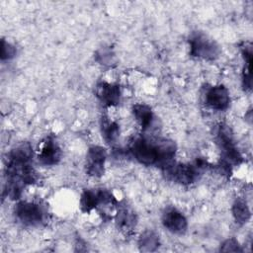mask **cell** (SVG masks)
<instances>
[{
  "label": "cell",
  "instance_id": "obj_1",
  "mask_svg": "<svg viewBox=\"0 0 253 253\" xmlns=\"http://www.w3.org/2000/svg\"><path fill=\"white\" fill-rule=\"evenodd\" d=\"M33 157V147L29 142H22L9 151L5 159L3 197L6 195L12 200H18L23 190L36 182Z\"/></svg>",
  "mask_w": 253,
  "mask_h": 253
},
{
  "label": "cell",
  "instance_id": "obj_2",
  "mask_svg": "<svg viewBox=\"0 0 253 253\" xmlns=\"http://www.w3.org/2000/svg\"><path fill=\"white\" fill-rule=\"evenodd\" d=\"M128 150L138 163L162 169L174 161L177 146L173 140L166 137L138 135L130 140Z\"/></svg>",
  "mask_w": 253,
  "mask_h": 253
},
{
  "label": "cell",
  "instance_id": "obj_3",
  "mask_svg": "<svg viewBox=\"0 0 253 253\" xmlns=\"http://www.w3.org/2000/svg\"><path fill=\"white\" fill-rule=\"evenodd\" d=\"M214 139L221 153V165L224 170L239 165L243 157L237 147L231 128L224 123H219L214 127Z\"/></svg>",
  "mask_w": 253,
  "mask_h": 253
},
{
  "label": "cell",
  "instance_id": "obj_4",
  "mask_svg": "<svg viewBox=\"0 0 253 253\" xmlns=\"http://www.w3.org/2000/svg\"><path fill=\"white\" fill-rule=\"evenodd\" d=\"M14 214L17 221L28 227L42 226L49 219L46 206L34 201H21L17 203L14 208Z\"/></svg>",
  "mask_w": 253,
  "mask_h": 253
},
{
  "label": "cell",
  "instance_id": "obj_5",
  "mask_svg": "<svg viewBox=\"0 0 253 253\" xmlns=\"http://www.w3.org/2000/svg\"><path fill=\"white\" fill-rule=\"evenodd\" d=\"M207 167V161L204 160H197L194 163H180L173 161L162 168V170L166 179L181 185H190L200 178Z\"/></svg>",
  "mask_w": 253,
  "mask_h": 253
},
{
  "label": "cell",
  "instance_id": "obj_6",
  "mask_svg": "<svg viewBox=\"0 0 253 253\" xmlns=\"http://www.w3.org/2000/svg\"><path fill=\"white\" fill-rule=\"evenodd\" d=\"M190 54L205 60H214L218 57L220 49L218 44L202 32L194 33L189 39Z\"/></svg>",
  "mask_w": 253,
  "mask_h": 253
},
{
  "label": "cell",
  "instance_id": "obj_7",
  "mask_svg": "<svg viewBox=\"0 0 253 253\" xmlns=\"http://www.w3.org/2000/svg\"><path fill=\"white\" fill-rule=\"evenodd\" d=\"M118 204L112 193L105 189L85 190L80 197V208L84 212H90L95 209L108 206L117 207Z\"/></svg>",
  "mask_w": 253,
  "mask_h": 253
},
{
  "label": "cell",
  "instance_id": "obj_8",
  "mask_svg": "<svg viewBox=\"0 0 253 253\" xmlns=\"http://www.w3.org/2000/svg\"><path fill=\"white\" fill-rule=\"evenodd\" d=\"M107 159V151L103 146L93 145L89 147L86 154V173L95 178L104 175L105 162Z\"/></svg>",
  "mask_w": 253,
  "mask_h": 253
},
{
  "label": "cell",
  "instance_id": "obj_9",
  "mask_svg": "<svg viewBox=\"0 0 253 253\" xmlns=\"http://www.w3.org/2000/svg\"><path fill=\"white\" fill-rule=\"evenodd\" d=\"M61 157L62 151L56 139L51 135L46 136L38 153L39 162L44 166H54L59 163Z\"/></svg>",
  "mask_w": 253,
  "mask_h": 253
},
{
  "label": "cell",
  "instance_id": "obj_10",
  "mask_svg": "<svg viewBox=\"0 0 253 253\" xmlns=\"http://www.w3.org/2000/svg\"><path fill=\"white\" fill-rule=\"evenodd\" d=\"M205 103L211 110L225 111L230 104V96L227 88L223 85H213L207 88Z\"/></svg>",
  "mask_w": 253,
  "mask_h": 253
},
{
  "label": "cell",
  "instance_id": "obj_11",
  "mask_svg": "<svg viewBox=\"0 0 253 253\" xmlns=\"http://www.w3.org/2000/svg\"><path fill=\"white\" fill-rule=\"evenodd\" d=\"M162 224L170 232L182 234L188 228L186 216L176 208L168 207L162 213Z\"/></svg>",
  "mask_w": 253,
  "mask_h": 253
},
{
  "label": "cell",
  "instance_id": "obj_12",
  "mask_svg": "<svg viewBox=\"0 0 253 253\" xmlns=\"http://www.w3.org/2000/svg\"><path fill=\"white\" fill-rule=\"evenodd\" d=\"M95 94L98 100L105 107H115L119 105L122 97L120 86L106 81L97 83L95 87Z\"/></svg>",
  "mask_w": 253,
  "mask_h": 253
},
{
  "label": "cell",
  "instance_id": "obj_13",
  "mask_svg": "<svg viewBox=\"0 0 253 253\" xmlns=\"http://www.w3.org/2000/svg\"><path fill=\"white\" fill-rule=\"evenodd\" d=\"M132 115L142 131H147L154 128L156 125V116L148 105L143 103L133 105Z\"/></svg>",
  "mask_w": 253,
  "mask_h": 253
},
{
  "label": "cell",
  "instance_id": "obj_14",
  "mask_svg": "<svg viewBox=\"0 0 253 253\" xmlns=\"http://www.w3.org/2000/svg\"><path fill=\"white\" fill-rule=\"evenodd\" d=\"M115 217L118 227L123 231L129 232L136 225V215L134 211L126 205L118 204Z\"/></svg>",
  "mask_w": 253,
  "mask_h": 253
},
{
  "label": "cell",
  "instance_id": "obj_15",
  "mask_svg": "<svg viewBox=\"0 0 253 253\" xmlns=\"http://www.w3.org/2000/svg\"><path fill=\"white\" fill-rule=\"evenodd\" d=\"M101 132L107 143L114 144L120 136V126L109 117L103 116L101 119Z\"/></svg>",
  "mask_w": 253,
  "mask_h": 253
},
{
  "label": "cell",
  "instance_id": "obj_16",
  "mask_svg": "<svg viewBox=\"0 0 253 253\" xmlns=\"http://www.w3.org/2000/svg\"><path fill=\"white\" fill-rule=\"evenodd\" d=\"M232 215L238 224H245L251 217V211L247 202L243 198H237L232 204Z\"/></svg>",
  "mask_w": 253,
  "mask_h": 253
},
{
  "label": "cell",
  "instance_id": "obj_17",
  "mask_svg": "<svg viewBox=\"0 0 253 253\" xmlns=\"http://www.w3.org/2000/svg\"><path fill=\"white\" fill-rule=\"evenodd\" d=\"M242 55L244 58L245 66L242 72V86L244 90H251V62H252V47L251 44L245 43L242 46Z\"/></svg>",
  "mask_w": 253,
  "mask_h": 253
},
{
  "label": "cell",
  "instance_id": "obj_18",
  "mask_svg": "<svg viewBox=\"0 0 253 253\" xmlns=\"http://www.w3.org/2000/svg\"><path fill=\"white\" fill-rule=\"evenodd\" d=\"M159 246V237L152 230H145L138 238L139 250L143 252L155 251Z\"/></svg>",
  "mask_w": 253,
  "mask_h": 253
},
{
  "label": "cell",
  "instance_id": "obj_19",
  "mask_svg": "<svg viewBox=\"0 0 253 253\" xmlns=\"http://www.w3.org/2000/svg\"><path fill=\"white\" fill-rule=\"evenodd\" d=\"M96 58L102 65H112L115 60V55L110 48H101L96 53Z\"/></svg>",
  "mask_w": 253,
  "mask_h": 253
},
{
  "label": "cell",
  "instance_id": "obj_20",
  "mask_svg": "<svg viewBox=\"0 0 253 253\" xmlns=\"http://www.w3.org/2000/svg\"><path fill=\"white\" fill-rule=\"evenodd\" d=\"M17 54V49L15 45L6 42L5 40L1 41V60H10L15 57Z\"/></svg>",
  "mask_w": 253,
  "mask_h": 253
},
{
  "label": "cell",
  "instance_id": "obj_21",
  "mask_svg": "<svg viewBox=\"0 0 253 253\" xmlns=\"http://www.w3.org/2000/svg\"><path fill=\"white\" fill-rule=\"evenodd\" d=\"M220 250L225 252H238V251H241L242 249L240 248V245L236 239L229 238V239H226L221 244Z\"/></svg>",
  "mask_w": 253,
  "mask_h": 253
}]
</instances>
